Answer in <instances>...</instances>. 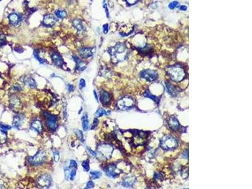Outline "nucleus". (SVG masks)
Returning <instances> with one entry per match:
<instances>
[{
  "label": "nucleus",
  "instance_id": "obj_32",
  "mask_svg": "<svg viewBox=\"0 0 252 189\" xmlns=\"http://www.w3.org/2000/svg\"><path fill=\"white\" fill-rule=\"evenodd\" d=\"M82 166L83 168V170L85 172H88L90 170V165L88 161H85L82 163Z\"/></svg>",
  "mask_w": 252,
  "mask_h": 189
},
{
  "label": "nucleus",
  "instance_id": "obj_55",
  "mask_svg": "<svg viewBox=\"0 0 252 189\" xmlns=\"http://www.w3.org/2000/svg\"><path fill=\"white\" fill-rule=\"evenodd\" d=\"M0 1H1V0H0Z\"/></svg>",
  "mask_w": 252,
  "mask_h": 189
},
{
  "label": "nucleus",
  "instance_id": "obj_2",
  "mask_svg": "<svg viewBox=\"0 0 252 189\" xmlns=\"http://www.w3.org/2000/svg\"><path fill=\"white\" fill-rule=\"evenodd\" d=\"M167 74L172 81L180 82L186 77V73L184 69L180 66H172L167 67Z\"/></svg>",
  "mask_w": 252,
  "mask_h": 189
},
{
  "label": "nucleus",
  "instance_id": "obj_20",
  "mask_svg": "<svg viewBox=\"0 0 252 189\" xmlns=\"http://www.w3.org/2000/svg\"><path fill=\"white\" fill-rule=\"evenodd\" d=\"M51 58H52V61L53 63L57 66L60 67L63 65L64 61H63L62 56L59 53H54L51 56Z\"/></svg>",
  "mask_w": 252,
  "mask_h": 189
},
{
  "label": "nucleus",
  "instance_id": "obj_9",
  "mask_svg": "<svg viewBox=\"0 0 252 189\" xmlns=\"http://www.w3.org/2000/svg\"><path fill=\"white\" fill-rule=\"evenodd\" d=\"M52 183V178L48 174L41 176L37 180L38 185L41 188H49Z\"/></svg>",
  "mask_w": 252,
  "mask_h": 189
},
{
  "label": "nucleus",
  "instance_id": "obj_46",
  "mask_svg": "<svg viewBox=\"0 0 252 189\" xmlns=\"http://www.w3.org/2000/svg\"><path fill=\"white\" fill-rule=\"evenodd\" d=\"M87 150H88V153H90V154H91V156H92V157H93V158H95V157H96V153L95 152H94L93 150H92L90 148V147H87Z\"/></svg>",
  "mask_w": 252,
  "mask_h": 189
},
{
  "label": "nucleus",
  "instance_id": "obj_18",
  "mask_svg": "<svg viewBox=\"0 0 252 189\" xmlns=\"http://www.w3.org/2000/svg\"><path fill=\"white\" fill-rule=\"evenodd\" d=\"M21 80L25 85H27L28 87L32 88H35L37 87V83L34 80V79H33L31 76H23L22 77Z\"/></svg>",
  "mask_w": 252,
  "mask_h": 189
},
{
  "label": "nucleus",
  "instance_id": "obj_14",
  "mask_svg": "<svg viewBox=\"0 0 252 189\" xmlns=\"http://www.w3.org/2000/svg\"><path fill=\"white\" fill-rule=\"evenodd\" d=\"M8 19H9V23L13 25L16 26V25H18L21 23V22L22 21L23 16L20 14L13 13L8 16Z\"/></svg>",
  "mask_w": 252,
  "mask_h": 189
},
{
  "label": "nucleus",
  "instance_id": "obj_39",
  "mask_svg": "<svg viewBox=\"0 0 252 189\" xmlns=\"http://www.w3.org/2000/svg\"><path fill=\"white\" fill-rule=\"evenodd\" d=\"M178 5H179V3L178 2L175 1V2H173L170 3L168 5V7H169L170 9H173L174 8H175L176 7H177Z\"/></svg>",
  "mask_w": 252,
  "mask_h": 189
},
{
  "label": "nucleus",
  "instance_id": "obj_26",
  "mask_svg": "<svg viewBox=\"0 0 252 189\" xmlns=\"http://www.w3.org/2000/svg\"><path fill=\"white\" fill-rule=\"evenodd\" d=\"M82 125H83V129L84 131H86L88 130V129H89L88 118L86 114H85L82 117Z\"/></svg>",
  "mask_w": 252,
  "mask_h": 189
},
{
  "label": "nucleus",
  "instance_id": "obj_13",
  "mask_svg": "<svg viewBox=\"0 0 252 189\" xmlns=\"http://www.w3.org/2000/svg\"><path fill=\"white\" fill-rule=\"evenodd\" d=\"M57 22L56 18L51 14H48L44 16L42 24L46 27H51L55 25Z\"/></svg>",
  "mask_w": 252,
  "mask_h": 189
},
{
  "label": "nucleus",
  "instance_id": "obj_40",
  "mask_svg": "<svg viewBox=\"0 0 252 189\" xmlns=\"http://www.w3.org/2000/svg\"><path fill=\"white\" fill-rule=\"evenodd\" d=\"M76 173V168H73L72 170H71V172H70V179H71V180H73L75 178Z\"/></svg>",
  "mask_w": 252,
  "mask_h": 189
},
{
  "label": "nucleus",
  "instance_id": "obj_51",
  "mask_svg": "<svg viewBox=\"0 0 252 189\" xmlns=\"http://www.w3.org/2000/svg\"><path fill=\"white\" fill-rule=\"evenodd\" d=\"M67 89H68V92H72L73 91H74V86L71 85H67Z\"/></svg>",
  "mask_w": 252,
  "mask_h": 189
},
{
  "label": "nucleus",
  "instance_id": "obj_23",
  "mask_svg": "<svg viewBox=\"0 0 252 189\" xmlns=\"http://www.w3.org/2000/svg\"><path fill=\"white\" fill-rule=\"evenodd\" d=\"M73 26L77 30L78 32H84L85 31V27L83 24L81 20L79 19H74L72 21Z\"/></svg>",
  "mask_w": 252,
  "mask_h": 189
},
{
  "label": "nucleus",
  "instance_id": "obj_31",
  "mask_svg": "<svg viewBox=\"0 0 252 189\" xmlns=\"http://www.w3.org/2000/svg\"><path fill=\"white\" fill-rule=\"evenodd\" d=\"M102 174L100 172L98 171H92L90 172V176L92 179H97L101 176Z\"/></svg>",
  "mask_w": 252,
  "mask_h": 189
},
{
  "label": "nucleus",
  "instance_id": "obj_35",
  "mask_svg": "<svg viewBox=\"0 0 252 189\" xmlns=\"http://www.w3.org/2000/svg\"><path fill=\"white\" fill-rule=\"evenodd\" d=\"M34 54L35 57V58L37 59V60H38V61H39L41 63H42V64H44V63H45V61L40 57L39 54H38V53L37 52V51H34Z\"/></svg>",
  "mask_w": 252,
  "mask_h": 189
},
{
  "label": "nucleus",
  "instance_id": "obj_25",
  "mask_svg": "<svg viewBox=\"0 0 252 189\" xmlns=\"http://www.w3.org/2000/svg\"><path fill=\"white\" fill-rule=\"evenodd\" d=\"M10 106L13 108H18L21 106V103L19 99L15 96H13L11 99H10Z\"/></svg>",
  "mask_w": 252,
  "mask_h": 189
},
{
  "label": "nucleus",
  "instance_id": "obj_21",
  "mask_svg": "<svg viewBox=\"0 0 252 189\" xmlns=\"http://www.w3.org/2000/svg\"><path fill=\"white\" fill-rule=\"evenodd\" d=\"M73 59H74V61L76 62V69L77 71H82L86 68V63L83 61H82L81 59L77 57L76 55H73Z\"/></svg>",
  "mask_w": 252,
  "mask_h": 189
},
{
  "label": "nucleus",
  "instance_id": "obj_36",
  "mask_svg": "<svg viewBox=\"0 0 252 189\" xmlns=\"http://www.w3.org/2000/svg\"><path fill=\"white\" fill-rule=\"evenodd\" d=\"M53 158L56 162H58V161L59 160V153L57 151H53Z\"/></svg>",
  "mask_w": 252,
  "mask_h": 189
},
{
  "label": "nucleus",
  "instance_id": "obj_27",
  "mask_svg": "<svg viewBox=\"0 0 252 189\" xmlns=\"http://www.w3.org/2000/svg\"><path fill=\"white\" fill-rule=\"evenodd\" d=\"M55 15L59 18H64L67 16V13L64 10H61V9H57L55 12Z\"/></svg>",
  "mask_w": 252,
  "mask_h": 189
},
{
  "label": "nucleus",
  "instance_id": "obj_12",
  "mask_svg": "<svg viewBox=\"0 0 252 189\" xmlns=\"http://www.w3.org/2000/svg\"><path fill=\"white\" fill-rule=\"evenodd\" d=\"M167 124L169 128L173 132H177L180 129V125L177 118L174 116H171L168 118Z\"/></svg>",
  "mask_w": 252,
  "mask_h": 189
},
{
  "label": "nucleus",
  "instance_id": "obj_43",
  "mask_svg": "<svg viewBox=\"0 0 252 189\" xmlns=\"http://www.w3.org/2000/svg\"><path fill=\"white\" fill-rule=\"evenodd\" d=\"M86 86V82L84 79H81V80L80 82V89H83L85 88Z\"/></svg>",
  "mask_w": 252,
  "mask_h": 189
},
{
  "label": "nucleus",
  "instance_id": "obj_29",
  "mask_svg": "<svg viewBox=\"0 0 252 189\" xmlns=\"http://www.w3.org/2000/svg\"><path fill=\"white\" fill-rule=\"evenodd\" d=\"M7 139L6 132L0 129V143L3 144L6 142Z\"/></svg>",
  "mask_w": 252,
  "mask_h": 189
},
{
  "label": "nucleus",
  "instance_id": "obj_11",
  "mask_svg": "<svg viewBox=\"0 0 252 189\" xmlns=\"http://www.w3.org/2000/svg\"><path fill=\"white\" fill-rule=\"evenodd\" d=\"M105 172L106 175L112 178L117 177L121 173L120 170H118L116 166L113 164L106 166L105 168Z\"/></svg>",
  "mask_w": 252,
  "mask_h": 189
},
{
  "label": "nucleus",
  "instance_id": "obj_6",
  "mask_svg": "<svg viewBox=\"0 0 252 189\" xmlns=\"http://www.w3.org/2000/svg\"><path fill=\"white\" fill-rule=\"evenodd\" d=\"M134 100L131 97L125 96L121 98L117 102V107L122 111H126L134 107Z\"/></svg>",
  "mask_w": 252,
  "mask_h": 189
},
{
  "label": "nucleus",
  "instance_id": "obj_7",
  "mask_svg": "<svg viewBox=\"0 0 252 189\" xmlns=\"http://www.w3.org/2000/svg\"><path fill=\"white\" fill-rule=\"evenodd\" d=\"M44 115L47 118V125L51 131H54L57 128V117L49 112H44Z\"/></svg>",
  "mask_w": 252,
  "mask_h": 189
},
{
  "label": "nucleus",
  "instance_id": "obj_41",
  "mask_svg": "<svg viewBox=\"0 0 252 189\" xmlns=\"http://www.w3.org/2000/svg\"><path fill=\"white\" fill-rule=\"evenodd\" d=\"M10 128H11V127H9V125H6L3 124H0V129H2V130H3L5 132H6L8 130V129H9Z\"/></svg>",
  "mask_w": 252,
  "mask_h": 189
},
{
  "label": "nucleus",
  "instance_id": "obj_52",
  "mask_svg": "<svg viewBox=\"0 0 252 189\" xmlns=\"http://www.w3.org/2000/svg\"><path fill=\"white\" fill-rule=\"evenodd\" d=\"M180 10H182V11H186L187 9V7L186 6H185V5H182V6L180 7Z\"/></svg>",
  "mask_w": 252,
  "mask_h": 189
},
{
  "label": "nucleus",
  "instance_id": "obj_47",
  "mask_svg": "<svg viewBox=\"0 0 252 189\" xmlns=\"http://www.w3.org/2000/svg\"><path fill=\"white\" fill-rule=\"evenodd\" d=\"M103 2H104V4H103V8H105V12H106V16H107V17L109 18V9H108L107 6H106V4L105 3V1H103Z\"/></svg>",
  "mask_w": 252,
  "mask_h": 189
},
{
  "label": "nucleus",
  "instance_id": "obj_42",
  "mask_svg": "<svg viewBox=\"0 0 252 189\" xmlns=\"http://www.w3.org/2000/svg\"><path fill=\"white\" fill-rule=\"evenodd\" d=\"M125 2L129 5H133L139 2V0H125Z\"/></svg>",
  "mask_w": 252,
  "mask_h": 189
},
{
  "label": "nucleus",
  "instance_id": "obj_28",
  "mask_svg": "<svg viewBox=\"0 0 252 189\" xmlns=\"http://www.w3.org/2000/svg\"><path fill=\"white\" fill-rule=\"evenodd\" d=\"M144 96H146V97H148V98H149L152 99V100H153L154 102H156V103H158L159 101H160V98H158V97L156 96H154V95H151V93H149V90H147L146 92H145Z\"/></svg>",
  "mask_w": 252,
  "mask_h": 189
},
{
  "label": "nucleus",
  "instance_id": "obj_19",
  "mask_svg": "<svg viewBox=\"0 0 252 189\" xmlns=\"http://www.w3.org/2000/svg\"><path fill=\"white\" fill-rule=\"evenodd\" d=\"M93 49L91 47H81L79 49V53L81 57L84 58H88L93 54Z\"/></svg>",
  "mask_w": 252,
  "mask_h": 189
},
{
  "label": "nucleus",
  "instance_id": "obj_16",
  "mask_svg": "<svg viewBox=\"0 0 252 189\" xmlns=\"http://www.w3.org/2000/svg\"><path fill=\"white\" fill-rule=\"evenodd\" d=\"M165 85H166V88H167L168 93L173 97L177 96L178 94L179 93V92H181L180 89H178L177 87L171 85V83L168 82H166Z\"/></svg>",
  "mask_w": 252,
  "mask_h": 189
},
{
  "label": "nucleus",
  "instance_id": "obj_54",
  "mask_svg": "<svg viewBox=\"0 0 252 189\" xmlns=\"http://www.w3.org/2000/svg\"><path fill=\"white\" fill-rule=\"evenodd\" d=\"M4 188L5 187H4L3 182L2 180H0V188Z\"/></svg>",
  "mask_w": 252,
  "mask_h": 189
},
{
  "label": "nucleus",
  "instance_id": "obj_49",
  "mask_svg": "<svg viewBox=\"0 0 252 189\" xmlns=\"http://www.w3.org/2000/svg\"><path fill=\"white\" fill-rule=\"evenodd\" d=\"M98 124H99V121H98V120H97V118H95L94 122H93V124L92 127H91V129H95V128L96 127V126H97Z\"/></svg>",
  "mask_w": 252,
  "mask_h": 189
},
{
  "label": "nucleus",
  "instance_id": "obj_10",
  "mask_svg": "<svg viewBox=\"0 0 252 189\" xmlns=\"http://www.w3.org/2000/svg\"><path fill=\"white\" fill-rule=\"evenodd\" d=\"M147 137V134L142 131L135 132V134L134 135L132 141L134 146H138L142 144V143L145 142V139Z\"/></svg>",
  "mask_w": 252,
  "mask_h": 189
},
{
  "label": "nucleus",
  "instance_id": "obj_30",
  "mask_svg": "<svg viewBox=\"0 0 252 189\" xmlns=\"http://www.w3.org/2000/svg\"><path fill=\"white\" fill-rule=\"evenodd\" d=\"M110 114V112H107L106 111H105L103 108H99V110L96 111V114H95V117H100L102 116H103V115H109Z\"/></svg>",
  "mask_w": 252,
  "mask_h": 189
},
{
  "label": "nucleus",
  "instance_id": "obj_37",
  "mask_svg": "<svg viewBox=\"0 0 252 189\" xmlns=\"http://www.w3.org/2000/svg\"><path fill=\"white\" fill-rule=\"evenodd\" d=\"M6 43V38L4 35L0 34V47L5 45Z\"/></svg>",
  "mask_w": 252,
  "mask_h": 189
},
{
  "label": "nucleus",
  "instance_id": "obj_38",
  "mask_svg": "<svg viewBox=\"0 0 252 189\" xmlns=\"http://www.w3.org/2000/svg\"><path fill=\"white\" fill-rule=\"evenodd\" d=\"M70 168H71L70 166L67 167V168H64V173H65L66 178L67 179V180H68V178L70 175V170H71Z\"/></svg>",
  "mask_w": 252,
  "mask_h": 189
},
{
  "label": "nucleus",
  "instance_id": "obj_48",
  "mask_svg": "<svg viewBox=\"0 0 252 189\" xmlns=\"http://www.w3.org/2000/svg\"><path fill=\"white\" fill-rule=\"evenodd\" d=\"M103 32L105 34H106L109 31V25L108 24H105L103 26Z\"/></svg>",
  "mask_w": 252,
  "mask_h": 189
},
{
  "label": "nucleus",
  "instance_id": "obj_33",
  "mask_svg": "<svg viewBox=\"0 0 252 189\" xmlns=\"http://www.w3.org/2000/svg\"><path fill=\"white\" fill-rule=\"evenodd\" d=\"M188 175H189V168H184L183 170H182L181 175L182 176V177L183 178H187Z\"/></svg>",
  "mask_w": 252,
  "mask_h": 189
},
{
  "label": "nucleus",
  "instance_id": "obj_45",
  "mask_svg": "<svg viewBox=\"0 0 252 189\" xmlns=\"http://www.w3.org/2000/svg\"><path fill=\"white\" fill-rule=\"evenodd\" d=\"M77 163H76V162L75 161H74V160H71V161L70 162V166L71 168H77Z\"/></svg>",
  "mask_w": 252,
  "mask_h": 189
},
{
  "label": "nucleus",
  "instance_id": "obj_50",
  "mask_svg": "<svg viewBox=\"0 0 252 189\" xmlns=\"http://www.w3.org/2000/svg\"><path fill=\"white\" fill-rule=\"evenodd\" d=\"M161 177H162V175H161V173H155V175H154V178H156V179H160V180H161Z\"/></svg>",
  "mask_w": 252,
  "mask_h": 189
},
{
  "label": "nucleus",
  "instance_id": "obj_5",
  "mask_svg": "<svg viewBox=\"0 0 252 189\" xmlns=\"http://www.w3.org/2000/svg\"><path fill=\"white\" fill-rule=\"evenodd\" d=\"M46 160V153L44 150H39L34 156L28 158V162L32 165L37 166L44 163Z\"/></svg>",
  "mask_w": 252,
  "mask_h": 189
},
{
  "label": "nucleus",
  "instance_id": "obj_8",
  "mask_svg": "<svg viewBox=\"0 0 252 189\" xmlns=\"http://www.w3.org/2000/svg\"><path fill=\"white\" fill-rule=\"evenodd\" d=\"M140 76L149 82H153L157 80L158 76L157 71L148 69V70H144L141 71L140 73Z\"/></svg>",
  "mask_w": 252,
  "mask_h": 189
},
{
  "label": "nucleus",
  "instance_id": "obj_34",
  "mask_svg": "<svg viewBox=\"0 0 252 189\" xmlns=\"http://www.w3.org/2000/svg\"><path fill=\"white\" fill-rule=\"evenodd\" d=\"M75 134H76V135L77 136V137L79 138L80 140H81V142L83 143L85 140L83 139V135L82 132H81V131H80V130H76V131H75Z\"/></svg>",
  "mask_w": 252,
  "mask_h": 189
},
{
  "label": "nucleus",
  "instance_id": "obj_4",
  "mask_svg": "<svg viewBox=\"0 0 252 189\" xmlns=\"http://www.w3.org/2000/svg\"><path fill=\"white\" fill-rule=\"evenodd\" d=\"M160 146L163 150L165 151L173 150L177 147L178 143L177 139L173 136L168 135L161 139Z\"/></svg>",
  "mask_w": 252,
  "mask_h": 189
},
{
  "label": "nucleus",
  "instance_id": "obj_22",
  "mask_svg": "<svg viewBox=\"0 0 252 189\" xmlns=\"http://www.w3.org/2000/svg\"><path fill=\"white\" fill-rule=\"evenodd\" d=\"M31 128L38 133H41L43 131V126L42 122L39 120H34L31 124Z\"/></svg>",
  "mask_w": 252,
  "mask_h": 189
},
{
  "label": "nucleus",
  "instance_id": "obj_1",
  "mask_svg": "<svg viewBox=\"0 0 252 189\" xmlns=\"http://www.w3.org/2000/svg\"><path fill=\"white\" fill-rule=\"evenodd\" d=\"M112 61L113 63H119L128 58L129 51L126 45L123 43H117L110 47L109 50Z\"/></svg>",
  "mask_w": 252,
  "mask_h": 189
},
{
  "label": "nucleus",
  "instance_id": "obj_44",
  "mask_svg": "<svg viewBox=\"0 0 252 189\" xmlns=\"http://www.w3.org/2000/svg\"><path fill=\"white\" fill-rule=\"evenodd\" d=\"M95 187V184L92 181H90L88 182L86 185V187H85V188H92Z\"/></svg>",
  "mask_w": 252,
  "mask_h": 189
},
{
  "label": "nucleus",
  "instance_id": "obj_15",
  "mask_svg": "<svg viewBox=\"0 0 252 189\" xmlns=\"http://www.w3.org/2000/svg\"><path fill=\"white\" fill-rule=\"evenodd\" d=\"M25 119V117L23 114H19L16 115L13 118V127L16 129H20V127L22 125V124L24 123Z\"/></svg>",
  "mask_w": 252,
  "mask_h": 189
},
{
  "label": "nucleus",
  "instance_id": "obj_53",
  "mask_svg": "<svg viewBox=\"0 0 252 189\" xmlns=\"http://www.w3.org/2000/svg\"><path fill=\"white\" fill-rule=\"evenodd\" d=\"M93 94H94V96H95V99H96V102H99V98H98V96H97V94H96V92H95V90L93 91Z\"/></svg>",
  "mask_w": 252,
  "mask_h": 189
},
{
  "label": "nucleus",
  "instance_id": "obj_17",
  "mask_svg": "<svg viewBox=\"0 0 252 189\" xmlns=\"http://www.w3.org/2000/svg\"><path fill=\"white\" fill-rule=\"evenodd\" d=\"M100 99L103 105H108L110 102L111 95L108 92L102 90L100 93Z\"/></svg>",
  "mask_w": 252,
  "mask_h": 189
},
{
  "label": "nucleus",
  "instance_id": "obj_24",
  "mask_svg": "<svg viewBox=\"0 0 252 189\" xmlns=\"http://www.w3.org/2000/svg\"><path fill=\"white\" fill-rule=\"evenodd\" d=\"M135 178L134 176H128L124 179L122 182V185L125 187H130L133 185L135 182Z\"/></svg>",
  "mask_w": 252,
  "mask_h": 189
},
{
  "label": "nucleus",
  "instance_id": "obj_3",
  "mask_svg": "<svg viewBox=\"0 0 252 189\" xmlns=\"http://www.w3.org/2000/svg\"><path fill=\"white\" fill-rule=\"evenodd\" d=\"M113 148L109 144H101L97 147V152L96 154L99 160L105 161L110 159L112 156Z\"/></svg>",
  "mask_w": 252,
  "mask_h": 189
}]
</instances>
